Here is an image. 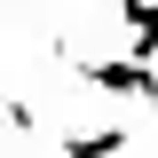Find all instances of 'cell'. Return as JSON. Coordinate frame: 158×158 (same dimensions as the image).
<instances>
[{"label": "cell", "instance_id": "6da1fadb", "mask_svg": "<svg viewBox=\"0 0 158 158\" xmlns=\"http://www.w3.org/2000/svg\"><path fill=\"white\" fill-rule=\"evenodd\" d=\"M87 87H111V95H135V103H158V71L150 63H135V56H118V63H95V56H63Z\"/></svg>", "mask_w": 158, "mask_h": 158}, {"label": "cell", "instance_id": "7a4b0ae2", "mask_svg": "<svg viewBox=\"0 0 158 158\" xmlns=\"http://www.w3.org/2000/svg\"><path fill=\"white\" fill-rule=\"evenodd\" d=\"M127 127H95V135H63V158H118Z\"/></svg>", "mask_w": 158, "mask_h": 158}, {"label": "cell", "instance_id": "3957f363", "mask_svg": "<svg viewBox=\"0 0 158 158\" xmlns=\"http://www.w3.org/2000/svg\"><path fill=\"white\" fill-rule=\"evenodd\" d=\"M0 118H8L16 135H32V127H40V111H32V103H24V95H0Z\"/></svg>", "mask_w": 158, "mask_h": 158}]
</instances>
